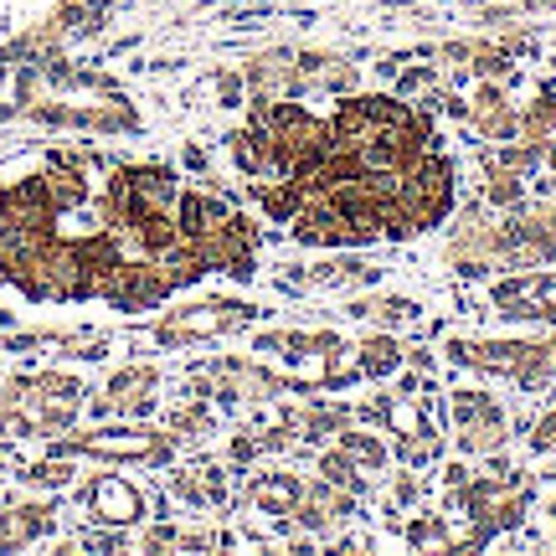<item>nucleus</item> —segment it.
Here are the masks:
<instances>
[{
  "label": "nucleus",
  "mask_w": 556,
  "mask_h": 556,
  "mask_svg": "<svg viewBox=\"0 0 556 556\" xmlns=\"http://www.w3.org/2000/svg\"><path fill=\"white\" fill-rule=\"evenodd\" d=\"M165 289H170V278L160 274V263H119L103 278L99 294L109 304H119V309H150L155 299H165Z\"/></svg>",
  "instance_id": "nucleus-1"
},
{
  "label": "nucleus",
  "mask_w": 556,
  "mask_h": 556,
  "mask_svg": "<svg viewBox=\"0 0 556 556\" xmlns=\"http://www.w3.org/2000/svg\"><path fill=\"white\" fill-rule=\"evenodd\" d=\"M294 232L299 242H315V248H345V242H366L356 222H345L325 197H309L294 212Z\"/></svg>",
  "instance_id": "nucleus-2"
},
{
  "label": "nucleus",
  "mask_w": 556,
  "mask_h": 556,
  "mask_svg": "<svg viewBox=\"0 0 556 556\" xmlns=\"http://www.w3.org/2000/svg\"><path fill=\"white\" fill-rule=\"evenodd\" d=\"M227 217H232V212H227V201L206 197V191H180V206H176V227H180V238H201V232H212V227H222Z\"/></svg>",
  "instance_id": "nucleus-3"
},
{
  "label": "nucleus",
  "mask_w": 556,
  "mask_h": 556,
  "mask_svg": "<svg viewBox=\"0 0 556 556\" xmlns=\"http://www.w3.org/2000/svg\"><path fill=\"white\" fill-rule=\"evenodd\" d=\"M88 500L103 510V520H135L139 516V495L124 490L119 479H99V484L88 490Z\"/></svg>",
  "instance_id": "nucleus-4"
},
{
  "label": "nucleus",
  "mask_w": 556,
  "mask_h": 556,
  "mask_svg": "<svg viewBox=\"0 0 556 556\" xmlns=\"http://www.w3.org/2000/svg\"><path fill=\"white\" fill-rule=\"evenodd\" d=\"M253 191H258V206L274 222H294V212L304 206V191H299L294 180H278V186H253Z\"/></svg>",
  "instance_id": "nucleus-5"
},
{
  "label": "nucleus",
  "mask_w": 556,
  "mask_h": 556,
  "mask_svg": "<svg viewBox=\"0 0 556 556\" xmlns=\"http://www.w3.org/2000/svg\"><path fill=\"white\" fill-rule=\"evenodd\" d=\"M397 361H402V351L392 340H371V345L361 351V371H366V377H387V371H397Z\"/></svg>",
  "instance_id": "nucleus-6"
},
{
  "label": "nucleus",
  "mask_w": 556,
  "mask_h": 556,
  "mask_svg": "<svg viewBox=\"0 0 556 556\" xmlns=\"http://www.w3.org/2000/svg\"><path fill=\"white\" fill-rule=\"evenodd\" d=\"M345 454L361 458L366 469H381V464H387V448H381L377 438H366V433H345Z\"/></svg>",
  "instance_id": "nucleus-7"
},
{
  "label": "nucleus",
  "mask_w": 556,
  "mask_h": 556,
  "mask_svg": "<svg viewBox=\"0 0 556 556\" xmlns=\"http://www.w3.org/2000/svg\"><path fill=\"white\" fill-rule=\"evenodd\" d=\"M490 201H500V206L520 201V176H495L490 180Z\"/></svg>",
  "instance_id": "nucleus-8"
},
{
  "label": "nucleus",
  "mask_w": 556,
  "mask_h": 556,
  "mask_svg": "<svg viewBox=\"0 0 556 556\" xmlns=\"http://www.w3.org/2000/svg\"><path fill=\"white\" fill-rule=\"evenodd\" d=\"M351 475H356V469H351V454L325 458V479H330V484H351Z\"/></svg>",
  "instance_id": "nucleus-9"
},
{
  "label": "nucleus",
  "mask_w": 556,
  "mask_h": 556,
  "mask_svg": "<svg viewBox=\"0 0 556 556\" xmlns=\"http://www.w3.org/2000/svg\"><path fill=\"white\" fill-rule=\"evenodd\" d=\"M67 475H73L67 464H41V469H31V479H37V484H67Z\"/></svg>",
  "instance_id": "nucleus-10"
},
{
  "label": "nucleus",
  "mask_w": 556,
  "mask_h": 556,
  "mask_svg": "<svg viewBox=\"0 0 556 556\" xmlns=\"http://www.w3.org/2000/svg\"><path fill=\"white\" fill-rule=\"evenodd\" d=\"M546 160H552V165H556V139H552V150H546Z\"/></svg>",
  "instance_id": "nucleus-11"
}]
</instances>
